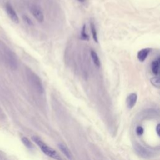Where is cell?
Instances as JSON below:
<instances>
[{"instance_id": "obj_4", "label": "cell", "mask_w": 160, "mask_h": 160, "mask_svg": "<svg viewBox=\"0 0 160 160\" xmlns=\"http://www.w3.org/2000/svg\"><path fill=\"white\" fill-rule=\"evenodd\" d=\"M29 9L32 15L39 22H42L44 21V16L43 12L38 6L36 5H31Z\"/></svg>"}, {"instance_id": "obj_1", "label": "cell", "mask_w": 160, "mask_h": 160, "mask_svg": "<svg viewBox=\"0 0 160 160\" xmlns=\"http://www.w3.org/2000/svg\"><path fill=\"white\" fill-rule=\"evenodd\" d=\"M32 139L36 143V144L40 148L41 151L47 156L52 158L55 160H62L61 157L58 153L51 147L46 144L40 138L37 136H32Z\"/></svg>"}, {"instance_id": "obj_15", "label": "cell", "mask_w": 160, "mask_h": 160, "mask_svg": "<svg viewBox=\"0 0 160 160\" xmlns=\"http://www.w3.org/2000/svg\"><path fill=\"white\" fill-rule=\"evenodd\" d=\"M138 151L139 152V153L141 154H142V156H149V153H148V151H146V149H145L144 148H143L141 146H139L138 148Z\"/></svg>"}, {"instance_id": "obj_5", "label": "cell", "mask_w": 160, "mask_h": 160, "mask_svg": "<svg viewBox=\"0 0 160 160\" xmlns=\"http://www.w3.org/2000/svg\"><path fill=\"white\" fill-rule=\"evenodd\" d=\"M6 12L8 14V15L9 16V18L15 23H18L19 20V18L18 16L17 15L16 11H14V8H12V6L9 4L7 3L6 4Z\"/></svg>"}, {"instance_id": "obj_7", "label": "cell", "mask_w": 160, "mask_h": 160, "mask_svg": "<svg viewBox=\"0 0 160 160\" xmlns=\"http://www.w3.org/2000/svg\"><path fill=\"white\" fill-rule=\"evenodd\" d=\"M151 49L149 48H143L139 51L137 54V58L140 62H143L145 61L146 58L148 57V54L151 52Z\"/></svg>"}, {"instance_id": "obj_14", "label": "cell", "mask_w": 160, "mask_h": 160, "mask_svg": "<svg viewBox=\"0 0 160 160\" xmlns=\"http://www.w3.org/2000/svg\"><path fill=\"white\" fill-rule=\"evenodd\" d=\"M22 142H23V144L28 148H32L34 147L33 144H32V142H31V141L26 137H22Z\"/></svg>"}, {"instance_id": "obj_3", "label": "cell", "mask_w": 160, "mask_h": 160, "mask_svg": "<svg viewBox=\"0 0 160 160\" xmlns=\"http://www.w3.org/2000/svg\"><path fill=\"white\" fill-rule=\"evenodd\" d=\"M4 59L7 66L12 70H16L18 68V60L16 55L10 49H6L4 52Z\"/></svg>"}, {"instance_id": "obj_11", "label": "cell", "mask_w": 160, "mask_h": 160, "mask_svg": "<svg viewBox=\"0 0 160 160\" xmlns=\"http://www.w3.org/2000/svg\"><path fill=\"white\" fill-rule=\"evenodd\" d=\"M90 28H91V31L92 36V38H93L94 41L96 42H98L97 31H96V29L95 24H94L93 22H91V23H90Z\"/></svg>"}, {"instance_id": "obj_10", "label": "cell", "mask_w": 160, "mask_h": 160, "mask_svg": "<svg viewBox=\"0 0 160 160\" xmlns=\"http://www.w3.org/2000/svg\"><path fill=\"white\" fill-rule=\"evenodd\" d=\"M90 54H91V57L92 58V60L94 64V65L99 68L101 66V62L99 58V56L98 55V54L96 53V52L95 51H94L93 49H91L90 51Z\"/></svg>"}, {"instance_id": "obj_12", "label": "cell", "mask_w": 160, "mask_h": 160, "mask_svg": "<svg viewBox=\"0 0 160 160\" xmlns=\"http://www.w3.org/2000/svg\"><path fill=\"white\" fill-rule=\"evenodd\" d=\"M80 39L83 41H88L89 39V36L86 32V25L85 24L83 25L82 29L81 31Z\"/></svg>"}, {"instance_id": "obj_9", "label": "cell", "mask_w": 160, "mask_h": 160, "mask_svg": "<svg viewBox=\"0 0 160 160\" xmlns=\"http://www.w3.org/2000/svg\"><path fill=\"white\" fill-rule=\"evenodd\" d=\"M151 71L155 76H158L159 72V57L152 61L151 62Z\"/></svg>"}, {"instance_id": "obj_13", "label": "cell", "mask_w": 160, "mask_h": 160, "mask_svg": "<svg viewBox=\"0 0 160 160\" xmlns=\"http://www.w3.org/2000/svg\"><path fill=\"white\" fill-rule=\"evenodd\" d=\"M150 82L151 84L155 88H159L160 87V82H159V76H155L150 79Z\"/></svg>"}, {"instance_id": "obj_8", "label": "cell", "mask_w": 160, "mask_h": 160, "mask_svg": "<svg viewBox=\"0 0 160 160\" xmlns=\"http://www.w3.org/2000/svg\"><path fill=\"white\" fill-rule=\"evenodd\" d=\"M58 147H59V149L61 150V151L64 154V155L66 156V157L68 159H69V160L72 159V154L66 146H65L64 144H59Z\"/></svg>"}, {"instance_id": "obj_17", "label": "cell", "mask_w": 160, "mask_h": 160, "mask_svg": "<svg viewBox=\"0 0 160 160\" xmlns=\"http://www.w3.org/2000/svg\"><path fill=\"white\" fill-rule=\"evenodd\" d=\"M22 18H23L24 21H25V22H26L28 24H29V25H30V26L33 25V23H32V21L31 20V19H30L28 16L24 15V16H22Z\"/></svg>"}, {"instance_id": "obj_2", "label": "cell", "mask_w": 160, "mask_h": 160, "mask_svg": "<svg viewBox=\"0 0 160 160\" xmlns=\"http://www.w3.org/2000/svg\"><path fill=\"white\" fill-rule=\"evenodd\" d=\"M28 79L32 88L39 93L44 92V88L40 78L29 68H26Z\"/></svg>"}, {"instance_id": "obj_18", "label": "cell", "mask_w": 160, "mask_h": 160, "mask_svg": "<svg viewBox=\"0 0 160 160\" xmlns=\"http://www.w3.org/2000/svg\"><path fill=\"white\" fill-rule=\"evenodd\" d=\"M159 125H160L159 124H158L156 128V133L158 136H159Z\"/></svg>"}, {"instance_id": "obj_19", "label": "cell", "mask_w": 160, "mask_h": 160, "mask_svg": "<svg viewBox=\"0 0 160 160\" xmlns=\"http://www.w3.org/2000/svg\"><path fill=\"white\" fill-rule=\"evenodd\" d=\"M78 1L80 2H84L86 1V0H78Z\"/></svg>"}, {"instance_id": "obj_16", "label": "cell", "mask_w": 160, "mask_h": 160, "mask_svg": "<svg viewBox=\"0 0 160 160\" xmlns=\"http://www.w3.org/2000/svg\"><path fill=\"white\" fill-rule=\"evenodd\" d=\"M136 132L138 136H141L144 133V129L141 126H138L136 128Z\"/></svg>"}, {"instance_id": "obj_6", "label": "cell", "mask_w": 160, "mask_h": 160, "mask_svg": "<svg viewBox=\"0 0 160 160\" xmlns=\"http://www.w3.org/2000/svg\"><path fill=\"white\" fill-rule=\"evenodd\" d=\"M138 99L137 94L132 92L129 94L126 98V105L129 109H132L136 104Z\"/></svg>"}]
</instances>
